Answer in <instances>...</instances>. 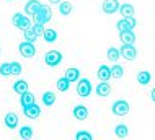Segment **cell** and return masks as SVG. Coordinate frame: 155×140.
<instances>
[{"label":"cell","mask_w":155,"mask_h":140,"mask_svg":"<svg viewBox=\"0 0 155 140\" xmlns=\"http://www.w3.org/2000/svg\"><path fill=\"white\" fill-rule=\"evenodd\" d=\"M59 11H61V15H70V11H72V3L70 2H67V0H64V2H61L59 3Z\"/></svg>","instance_id":"cell-26"},{"label":"cell","mask_w":155,"mask_h":140,"mask_svg":"<svg viewBox=\"0 0 155 140\" xmlns=\"http://www.w3.org/2000/svg\"><path fill=\"white\" fill-rule=\"evenodd\" d=\"M10 65H12V75H16L18 77L20 73H21V63L20 62H10Z\"/></svg>","instance_id":"cell-32"},{"label":"cell","mask_w":155,"mask_h":140,"mask_svg":"<svg viewBox=\"0 0 155 140\" xmlns=\"http://www.w3.org/2000/svg\"><path fill=\"white\" fill-rule=\"evenodd\" d=\"M111 93V86H110V83L108 82H101V83H98V86H96V95L98 96H108Z\"/></svg>","instance_id":"cell-18"},{"label":"cell","mask_w":155,"mask_h":140,"mask_svg":"<svg viewBox=\"0 0 155 140\" xmlns=\"http://www.w3.org/2000/svg\"><path fill=\"white\" fill-rule=\"evenodd\" d=\"M119 39L123 44H127V46H132L136 42V34L134 31H121L119 33Z\"/></svg>","instance_id":"cell-14"},{"label":"cell","mask_w":155,"mask_h":140,"mask_svg":"<svg viewBox=\"0 0 155 140\" xmlns=\"http://www.w3.org/2000/svg\"><path fill=\"white\" fill-rule=\"evenodd\" d=\"M20 137H21L23 140H31L33 138V129L28 125H25L20 129Z\"/></svg>","instance_id":"cell-29"},{"label":"cell","mask_w":155,"mask_h":140,"mask_svg":"<svg viewBox=\"0 0 155 140\" xmlns=\"http://www.w3.org/2000/svg\"><path fill=\"white\" fill-rule=\"evenodd\" d=\"M43 37H44L46 42H54L57 39V31L52 29V28H46L44 33H43Z\"/></svg>","instance_id":"cell-22"},{"label":"cell","mask_w":155,"mask_h":140,"mask_svg":"<svg viewBox=\"0 0 155 140\" xmlns=\"http://www.w3.org/2000/svg\"><path fill=\"white\" fill-rule=\"evenodd\" d=\"M33 18H35V23L46 24L48 21H51V18H52V10L48 5H41V8L38 10V13L33 16Z\"/></svg>","instance_id":"cell-1"},{"label":"cell","mask_w":155,"mask_h":140,"mask_svg":"<svg viewBox=\"0 0 155 140\" xmlns=\"http://www.w3.org/2000/svg\"><path fill=\"white\" fill-rule=\"evenodd\" d=\"M43 103H44V106L51 108V106L56 103V95H54L52 91H46L44 95H43Z\"/></svg>","instance_id":"cell-24"},{"label":"cell","mask_w":155,"mask_h":140,"mask_svg":"<svg viewBox=\"0 0 155 140\" xmlns=\"http://www.w3.org/2000/svg\"><path fill=\"white\" fill-rule=\"evenodd\" d=\"M18 50H20V54H21L23 57H26V59L35 57V54H36L35 44H33V42H28V41H23L21 44L18 46Z\"/></svg>","instance_id":"cell-4"},{"label":"cell","mask_w":155,"mask_h":140,"mask_svg":"<svg viewBox=\"0 0 155 140\" xmlns=\"http://www.w3.org/2000/svg\"><path fill=\"white\" fill-rule=\"evenodd\" d=\"M119 7H121L119 0H104L103 2V11L108 13V15L116 13V11L119 10Z\"/></svg>","instance_id":"cell-9"},{"label":"cell","mask_w":155,"mask_h":140,"mask_svg":"<svg viewBox=\"0 0 155 140\" xmlns=\"http://www.w3.org/2000/svg\"><path fill=\"white\" fill-rule=\"evenodd\" d=\"M12 23L15 24L16 28L20 29V31H28V29H31V20L26 18L23 13H15L13 18H12Z\"/></svg>","instance_id":"cell-2"},{"label":"cell","mask_w":155,"mask_h":140,"mask_svg":"<svg viewBox=\"0 0 155 140\" xmlns=\"http://www.w3.org/2000/svg\"><path fill=\"white\" fill-rule=\"evenodd\" d=\"M121 50V57L126 59V60H134L137 57V50L134 46H127V44H123V47L119 49Z\"/></svg>","instance_id":"cell-8"},{"label":"cell","mask_w":155,"mask_h":140,"mask_svg":"<svg viewBox=\"0 0 155 140\" xmlns=\"http://www.w3.org/2000/svg\"><path fill=\"white\" fill-rule=\"evenodd\" d=\"M0 52H2V49H0Z\"/></svg>","instance_id":"cell-38"},{"label":"cell","mask_w":155,"mask_h":140,"mask_svg":"<svg viewBox=\"0 0 155 140\" xmlns=\"http://www.w3.org/2000/svg\"><path fill=\"white\" fill-rule=\"evenodd\" d=\"M56 86H57V90H59V91H67V90L70 88V82H69L65 77H62V78L57 80Z\"/></svg>","instance_id":"cell-28"},{"label":"cell","mask_w":155,"mask_h":140,"mask_svg":"<svg viewBox=\"0 0 155 140\" xmlns=\"http://www.w3.org/2000/svg\"><path fill=\"white\" fill-rule=\"evenodd\" d=\"M106 57L110 59L111 62H118V59H121V50L116 47H110L106 52Z\"/></svg>","instance_id":"cell-25"},{"label":"cell","mask_w":155,"mask_h":140,"mask_svg":"<svg viewBox=\"0 0 155 140\" xmlns=\"http://www.w3.org/2000/svg\"><path fill=\"white\" fill-rule=\"evenodd\" d=\"M119 11H121V15H123V18H132L134 16V7L131 3H123V5L119 7Z\"/></svg>","instance_id":"cell-20"},{"label":"cell","mask_w":155,"mask_h":140,"mask_svg":"<svg viewBox=\"0 0 155 140\" xmlns=\"http://www.w3.org/2000/svg\"><path fill=\"white\" fill-rule=\"evenodd\" d=\"M129 109H131L129 103L124 99H119L113 104V114H116V116H126V114H129Z\"/></svg>","instance_id":"cell-6"},{"label":"cell","mask_w":155,"mask_h":140,"mask_svg":"<svg viewBox=\"0 0 155 140\" xmlns=\"http://www.w3.org/2000/svg\"><path fill=\"white\" fill-rule=\"evenodd\" d=\"M150 96H152V101H153V103H155V88H153V90H152V93H150Z\"/></svg>","instance_id":"cell-36"},{"label":"cell","mask_w":155,"mask_h":140,"mask_svg":"<svg viewBox=\"0 0 155 140\" xmlns=\"http://www.w3.org/2000/svg\"><path fill=\"white\" fill-rule=\"evenodd\" d=\"M20 104H21V108H28V106L35 104V95H33L31 91L23 93V95L20 96Z\"/></svg>","instance_id":"cell-16"},{"label":"cell","mask_w":155,"mask_h":140,"mask_svg":"<svg viewBox=\"0 0 155 140\" xmlns=\"http://www.w3.org/2000/svg\"><path fill=\"white\" fill-rule=\"evenodd\" d=\"M10 2H15V0H10Z\"/></svg>","instance_id":"cell-37"},{"label":"cell","mask_w":155,"mask_h":140,"mask_svg":"<svg viewBox=\"0 0 155 140\" xmlns=\"http://www.w3.org/2000/svg\"><path fill=\"white\" fill-rule=\"evenodd\" d=\"M64 77L69 80L70 83H72V82H78V80H80V70H78V69H74V67H70V69L65 70V75H64Z\"/></svg>","instance_id":"cell-17"},{"label":"cell","mask_w":155,"mask_h":140,"mask_svg":"<svg viewBox=\"0 0 155 140\" xmlns=\"http://www.w3.org/2000/svg\"><path fill=\"white\" fill-rule=\"evenodd\" d=\"M23 112L28 119H38V117L41 116V108L35 103V104L28 106V108H23Z\"/></svg>","instance_id":"cell-10"},{"label":"cell","mask_w":155,"mask_h":140,"mask_svg":"<svg viewBox=\"0 0 155 140\" xmlns=\"http://www.w3.org/2000/svg\"><path fill=\"white\" fill-rule=\"evenodd\" d=\"M41 5H43V3L38 2V0H30V2H26V5H25V13L35 16L38 13V10L41 8Z\"/></svg>","instance_id":"cell-12"},{"label":"cell","mask_w":155,"mask_h":140,"mask_svg":"<svg viewBox=\"0 0 155 140\" xmlns=\"http://www.w3.org/2000/svg\"><path fill=\"white\" fill-rule=\"evenodd\" d=\"M123 75H124V69L119 65V63H114V65L111 67V77L118 80V78L123 77Z\"/></svg>","instance_id":"cell-27"},{"label":"cell","mask_w":155,"mask_h":140,"mask_svg":"<svg viewBox=\"0 0 155 140\" xmlns=\"http://www.w3.org/2000/svg\"><path fill=\"white\" fill-rule=\"evenodd\" d=\"M75 140H93L90 132H87V130H78L77 134H75Z\"/></svg>","instance_id":"cell-31"},{"label":"cell","mask_w":155,"mask_h":140,"mask_svg":"<svg viewBox=\"0 0 155 140\" xmlns=\"http://www.w3.org/2000/svg\"><path fill=\"white\" fill-rule=\"evenodd\" d=\"M3 122H5V125L8 129H16L18 127V114L16 112H7L5 117H3Z\"/></svg>","instance_id":"cell-11"},{"label":"cell","mask_w":155,"mask_h":140,"mask_svg":"<svg viewBox=\"0 0 155 140\" xmlns=\"http://www.w3.org/2000/svg\"><path fill=\"white\" fill-rule=\"evenodd\" d=\"M36 37H38V34L33 29H28V31H25V41H28V42H35L36 41Z\"/></svg>","instance_id":"cell-33"},{"label":"cell","mask_w":155,"mask_h":140,"mask_svg":"<svg viewBox=\"0 0 155 140\" xmlns=\"http://www.w3.org/2000/svg\"><path fill=\"white\" fill-rule=\"evenodd\" d=\"M44 62L49 67H57L62 62V54L59 50H48L44 56Z\"/></svg>","instance_id":"cell-3"},{"label":"cell","mask_w":155,"mask_h":140,"mask_svg":"<svg viewBox=\"0 0 155 140\" xmlns=\"http://www.w3.org/2000/svg\"><path fill=\"white\" fill-rule=\"evenodd\" d=\"M114 134H116V137H119V138H126L129 135V129H127V125H124V124H118L114 127Z\"/></svg>","instance_id":"cell-23"},{"label":"cell","mask_w":155,"mask_h":140,"mask_svg":"<svg viewBox=\"0 0 155 140\" xmlns=\"http://www.w3.org/2000/svg\"><path fill=\"white\" fill-rule=\"evenodd\" d=\"M136 24H137V21L134 18H121L116 26H118L119 33H121V31H132L136 28Z\"/></svg>","instance_id":"cell-7"},{"label":"cell","mask_w":155,"mask_h":140,"mask_svg":"<svg viewBox=\"0 0 155 140\" xmlns=\"http://www.w3.org/2000/svg\"><path fill=\"white\" fill-rule=\"evenodd\" d=\"M62 0H49V3H52V5H59Z\"/></svg>","instance_id":"cell-35"},{"label":"cell","mask_w":155,"mask_h":140,"mask_svg":"<svg viewBox=\"0 0 155 140\" xmlns=\"http://www.w3.org/2000/svg\"><path fill=\"white\" fill-rule=\"evenodd\" d=\"M31 29H33V31H35L36 33V34L38 36H43V33H44V24H39V23H35V24H33V26H31Z\"/></svg>","instance_id":"cell-34"},{"label":"cell","mask_w":155,"mask_h":140,"mask_svg":"<svg viewBox=\"0 0 155 140\" xmlns=\"http://www.w3.org/2000/svg\"><path fill=\"white\" fill-rule=\"evenodd\" d=\"M13 91H15V93H18V95L21 96L23 93L30 91V90H28V83L25 82V80H16V82L13 83Z\"/></svg>","instance_id":"cell-19"},{"label":"cell","mask_w":155,"mask_h":140,"mask_svg":"<svg viewBox=\"0 0 155 140\" xmlns=\"http://www.w3.org/2000/svg\"><path fill=\"white\" fill-rule=\"evenodd\" d=\"M72 114H74L75 119H78V121H85L87 117H88V109H87V106L78 104V106H75V108H74Z\"/></svg>","instance_id":"cell-13"},{"label":"cell","mask_w":155,"mask_h":140,"mask_svg":"<svg viewBox=\"0 0 155 140\" xmlns=\"http://www.w3.org/2000/svg\"><path fill=\"white\" fill-rule=\"evenodd\" d=\"M0 75H3V77H10V75H12L10 62H3L2 65H0Z\"/></svg>","instance_id":"cell-30"},{"label":"cell","mask_w":155,"mask_h":140,"mask_svg":"<svg viewBox=\"0 0 155 140\" xmlns=\"http://www.w3.org/2000/svg\"><path fill=\"white\" fill-rule=\"evenodd\" d=\"M77 93H78V96H82V98L90 96V93H91V83H90V80H87V78H80V80H78V83H77Z\"/></svg>","instance_id":"cell-5"},{"label":"cell","mask_w":155,"mask_h":140,"mask_svg":"<svg viewBox=\"0 0 155 140\" xmlns=\"http://www.w3.org/2000/svg\"><path fill=\"white\" fill-rule=\"evenodd\" d=\"M98 78H100V82H108V80L111 78V67H108V65H103L98 69Z\"/></svg>","instance_id":"cell-15"},{"label":"cell","mask_w":155,"mask_h":140,"mask_svg":"<svg viewBox=\"0 0 155 140\" xmlns=\"http://www.w3.org/2000/svg\"><path fill=\"white\" fill-rule=\"evenodd\" d=\"M150 78H152V75H150V72H147V70H140L139 73H137V83H140V85H149Z\"/></svg>","instance_id":"cell-21"}]
</instances>
